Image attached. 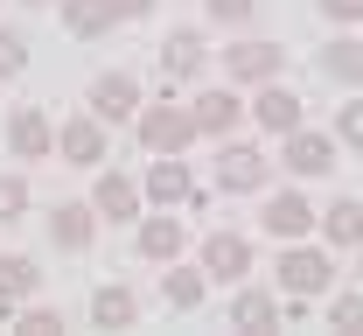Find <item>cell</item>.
<instances>
[{
  "label": "cell",
  "instance_id": "7402d4cb",
  "mask_svg": "<svg viewBox=\"0 0 363 336\" xmlns=\"http://www.w3.org/2000/svg\"><path fill=\"white\" fill-rule=\"evenodd\" d=\"M112 21H119V7H112V0H63V28H70V36H84V43H98Z\"/></svg>",
  "mask_w": 363,
  "mask_h": 336
},
{
  "label": "cell",
  "instance_id": "277c9868",
  "mask_svg": "<svg viewBox=\"0 0 363 336\" xmlns=\"http://www.w3.org/2000/svg\"><path fill=\"white\" fill-rule=\"evenodd\" d=\"M266 147H245V141H230L224 154H217V190H230V196H252V190H266Z\"/></svg>",
  "mask_w": 363,
  "mask_h": 336
},
{
  "label": "cell",
  "instance_id": "2e32d148",
  "mask_svg": "<svg viewBox=\"0 0 363 336\" xmlns=\"http://www.w3.org/2000/svg\"><path fill=\"white\" fill-rule=\"evenodd\" d=\"M49 239L63 245V252H84V245L98 239V210H91V203H56V210H49Z\"/></svg>",
  "mask_w": 363,
  "mask_h": 336
},
{
  "label": "cell",
  "instance_id": "52a82bcc",
  "mask_svg": "<svg viewBox=\"0 0 363 336\" xmlns=\"http://www.w3.org/2000/svg\"><path fill=\"white\" fill-rule=\"evenodd\" d=\"M7 147H14V161H43L56 147V126L43 119V105H14L7 112Z\"/></svg>",
  "mask_w": 363,
  "mask_h": 336
},
{
  "label": "cell",
  "instance_id": "603a6c76",
  "mask_svg": "<svg viewBox=\"0 0 363 336\" xmlns=\"http://www.w3.org/2000/svg\"><path fill=\"white\" fill-rule=\"evenodd\" d=\"M43 288V273H35V259L28 252H0V308H14L21 294Z\"/></svg>",
  "mask_w": 363,
  "mask_h": 336
},
{
  "label": "cell",
  "instance_id": "f546056e",
  "mask_svg": "<svg viewBox=\"0 0 363 336\" xmlns=\"http://www.w3.org/2000/svg\"><path fill=\"white\" fill-rule=\"evenodd\" d=\"M252 7H259V0H210V21L238 28V21H252Z\"/></svg>",
  "mask_w": 363,
  "mask_h": 336
},
{
  "label": "cell",
  "instance_id": "8fae6325",
  "mask_svg": "<svg viewBox=\"0 0 363 336\" xmlns=\"http://www.w3.org/2000/svg\"><path fill=\"white\" fill-rule=\"evenodd\" d=\"M315 217H321V210H315L301 190H272V196H266V232H272V239H308V232H315Z\"/></svg>",
  "mask_w": 363,
  "mask_h": 336
},
{
  "label": "cell",
  "instance_id": "9c48e42d",
  "mask_svg": "<svg viewBox=\"0 0 363 336\" xmlns=\"http://www.w3.org/2000/svg\"><path fill=\"white\" fill-rule=\"evenodd\" d=\"M203 273L210 281H245L252 273V239L245 232H210L203 239Z\"/></svg>",
  "mask_w": 363,
  "mask_h": 336
},
{
  "label": "cell",
  "instance_id": "4dcf8cb0",
  "mask_svg": "<svg viewBox=\"0 0 363 336\" xmlns=\"http://www.w3.org/2000/svg\"><path fill=\"white\" fill-rule=\"evenodd\" d=\"M328 21H363V0H315Z\"/></svg>",
  "mask_w": 363,
  "mask_h": 336
},
{
  "label": "cell",
  "instance_id": "7a4b0ae2",
  "mask_svg": "<svg viewBox=\"0 0 363 336\" xmlns=\"http://www.w3.org/2000/svg\"><path fill=\"white\" fill-rule=\"evenodd\" d=\"M133 134H140V147L147 154H182V147L196 141V119H189V105H140L133 112Z\"/></svg>",
  "mask_w": 363,
  "mask_h": 336
},
{
  "label": "cell",
  "instance_id": "cb8c5ba5",
  "mask_svg": "<svg viewBox=\"0 0 363 336\" xmlns=\"http://www.w3.org/2000/svg\"><path fill=\"white\" fill-rule=\"evenodd\" d=\"M161 294H168V308H196V301L210 294V273H203V266H175V273L161 281Z\"/></svg>",
  "mask_w": 363,
  "mask_h": 336
},
{
  "label": "cell",
  "instance_id": "6da1fadb",
  "mask_svg": "<svg viewBox=\"0 0 363 336\" xmlns=\"http://www.w3.org/2000/svg\"><path fill=\"white\" fill-rule=\"evenodd\" d=\"M328 281H335V259H328V245L286 239V252H279V288L301 294V301H321V294H328Z\"/></svg>",
  "mask_w": 363,
  "mask_h": 336
},
{
  "label": "cell",
  "instance_id": "5bb4252c",
  "mask_svg": "<svg viewBox=\"0 0 363 336\" xmlns=\"http://www.w3.org/2000/svg\"><path fill=\"white\" fill-rule=\"evenodd\" d=\"M189 190H196V175H189V161H182V154H154V161H147L140 196H154V203H189Z\"/></svg>",
  "mask_w": 363,
  "mask_h": 336
},
{
  "label": "cell",
  "instance_id": "30bf717a",
  "mask_svg": "<svg viewBox=\"0 0 363 336\" xmlns=\"http://www.w3.org/2000/svg\"><path fill=\"white\" fill-rule=\"evenodd\" d=\"M56 154H63L70 168H98V161H105V119H98V112H77V119L56 134Z\"/></svg>",
  "mask_w": 363,
  "mask_h": 336
},
{
  "label": "cell",
  "instance_id": "1f68e13d",
  "mask_svg": "<svg viewBox=\"0 0 363 336\" xmlns=\"http://www.w3.org/2000/svg\"><path fill=\"white\" fill-rule=\"evenodd\" d=\"M119 7V21H140V14H154V0H112Z\"/></svg>",
  "mask_w": 363,
  "mask_h": 336
},
{
  "label": "cell",
  "instance_id": "ba28073f",
  "mask_svg": "<svg viewBox=\"0 0 363 336\" xmlns=\"http://www.w3.org/2000/svg\"><path fill=\"white\" fill-rule=\"evenodd\" d=\"M91 210H98V224H133L140 217V183L119 175V168H105L98 190H91Z\"/></svg>",
  "mask_w": 363,
  "mask_h": 336
},
{
  "label": "cell",
  "instance_id": "5b68a950",
  "mask_svg": "<svg viewBox=\"0 0 363 336\" xmlns=\"http://www.w3.org/2000/svg\"><path fill=\"white\" fill-rule=\"evenodd\" d=\"M224 70L238 85H272L279 70H286V49L279 43H230L224 49Z\"/></svg>",
  "mask_w": 363,
  "mask_h": 336
},
{
  "label": "cell",
  "instance_id": "4fadbf2b",
  "mask_svg": "<svg viewBox=\"0 0 363 336\" xmlns=\"http://www.w3.org/2000/svg\"><path fill=\"white\" fill-rule=\"evenodd\" d=\"M203 63H210L203 28H175V36L161 43V77H168V85H182V77H203Z\"/></svg>",
  "mask_w": 363,
  "mask_h": 336
},
{
  "label": "cell",
  "instance_id": "d6a6232c",
  "mask_svg": "<svg viewBox=\"0 0 363 336\" xmlns=\"http://www.w3.org/2000/svg\"><path fill=\"white\" fill-rule=\"evenodd\" d=\"M21 7H49V0H21Z\"/></svg>",
  "mask_w": 363,
  "mask_h": 336
},
{
  "label": "cell",
  "instance_id": "44dd1931",
  "mask_svg": "<svg viewBox=\"0 0 363 336\" xmlns=\"http://www.w3.org/2000/svg\"><path fill=\"white\" fill-rule=\"evenodd\" d=\"M133 245H140V259H154V266H168V259L182 252V224H175V217H140Z\"/></svg>",
  "mask_w": 363,
  "mask_h": 336
},
{
  "label": "cell",
  "instance_id": "7c38bea8",
  "mask_svg": "<svg viewBox=\"0 0 363 336\" xmlns=\"http://www.w3.org/2000/svg\"><path fill=\"white\" fill-rule=\"evenodd\" d=\"M91 112H98V119H133V112H140V77H133V70L91 77Z\"/></svg>",
  "mask_w": 363,
  "mask_h": 336
},
{
  "label": "cell",
  "instance_id": "484cf974",
  "mask_svg": "<svg viewBox=\"0 0 363 336\" xmlns=\"http://www.w3.org/2000/svg\"><path fill=\"white\" fill-rule=\"evenodd\" d=\"M21 70H28V36L0 28V77H21Z\"/></svg>",
  "mask_w": 363,
  "mask_h": 336
},
{
  "label": "cell",
  "instance_id": "4316f807",
  "mask_svg": "<svg viewBox=\"0 0 363 336\" xmlns=\"http://www.w3.org/2000/svg\"><path fill=\"white\" fill-rule=\"evenodd\" d=\"M14 217H28V183L21 175H0V224H14Z\"/></svg>",
  "mask_w": 363,
  "mask_h": 336
},
{
  "label": "cell",
  "instance_id": "d6986e66",
  "mask_svg": "<svg viewBox=\"0 0 363 336\" xmlns=\"http://www.w3.org/2000/svg\"><path fill=\"white\" fill-rule=\"evenodd\" d=\"M230 323H238V330H279V294L272 288H238Z\"/></svg>",
  "mask_w": 363,
  "mask_h": 336
},
{
  "label": "cell",
  "instance_id": "e0dca14e",
  "mask_svg": "<svg viewBox=\"0 0 363 336\" xmlns=\"http://www.w3.org/2000/svg\"><path fill=\"white\" fill-rule=\"evenodd\" d=\"M315 70H321V77H335V85H350V92H357V85H363V43H357V36H335V43H321Z\"/></svg>",
  "mask_w": 363,
  "mask_h": 336
},
{
  "label": "cell",
  "instance_id": "8992f818",
  "mask_svg": "<svg viewBox=\"0 0 363 336\" xmlns=\"http://www.w3.org/2000/svg\"><path fill=\"white\" fill-rule=\"evenodd\" d=\"M189 119H196V134H210V141H224L230 126L245 119V105H238V92H224V85H203V92L189 98Z\"/></svg>",
  "mask_w": 363,
  "mask_h": 336
},
{
  "label": "cell",
  "instance_id": "3957f363",
  "mask_svg": "<svg viewBox=\"0 0 363 336\" xmlns=\"http://www.w3.org/2000/svg\"><path fill=\"white\" fill-rule=\"evenodd\" d=\"M279 168L301 175V183H308V175H328V168H335V134H315V126L301 119L294 134H279Z\"/></svg>",
  "mask_w": 363,
  "mask_h": 336
},
{
  "label": "cell",
  "instance_id": "ffe728a7",
  "mask_svg": "<svg viewBox=\"0 0 363 336\" xmlns=\"http://www.w3.org/2000/svg\"><path fill=\"white\" fill-rule=\"evenodd\" d=\"M315 224H321V239H328V245H363V203H357V196H335Z\"/></svg>",
  "mask_w": 363,
  "mask_h": 336
},
{
  "label": "cell",
  "instance_id": "d4e9b609",
  "mask_svg": "<svg viewBox=\"0 0 363 336\" xmlns=\"http://www.w3.org/2000/svg\"><path fill=\"white\" fill-rule=\"evenodd\" d=\"M335 147H357V154H363V98L335 105Z\"/></svg>",
  "mask_w": 363,
  "mask_h": 336
},
{
  "label": "cell",
  "instance_id": "836d02e7",
  "mask_svg": "<svg viewBox=\"0 0 363 336\" xmlns=\"http://www.w3.org/2000/svg\"><path fill=\"white\" fill-rule=\"evenodd\" d=\"M357 252H363V245H357ZM357 281H363V259H357Z\"/></svg>",
  "mask_w": 363,
  "mask_h": 336
},
{
  "label": "cell",
  "instance_id": "83f0119b",
  "mask_svg": "<svg viewBox=\"0 0 363 336\" xmlns=\"http://www.w3.org/2000/svg\"><path fill=\"white\" fill-rule=\"evenodd\" d=\"M14 330H21V336H63V315H56V308H21Z\"/></svg>",
  "mask_w": 363,
  "mask_h": 336
},
{
  "label": "cell",
  "instance_id": "ac0fdd59",
  "mask_svg": "<svg viewBox=\"0 0 363 336\" xmlns=\"http://www.w3.org/2000/svg\"><path fill=\"white\" fill-rule=\"evenodd\" d=\"M91 323H98V330H133L140 323V294L133 288H98L91 294Z\"/></svg>",
  "mask_w": 363,
  "mask_h": 336
},
{
  "label": "cell",
  "instance_id": "f1b7e54d",
  "mask_svg": "<svg viewBox=\"0 0 363 336\" xmlns=\"http://www.w3.org/2000/svg\"><path fill=\"white\" fill-rule=\"evenodd\" d=\"M328 330H363V294H335L328 301Z\"/></svg>",
  "mask_w": 363,
  "mask_h": 336
},
{
  "label": "cell",
  "instance_id": "9a60e30c",
  "mask_svg": "<svg viewBox=\"0 0 363 336\" xmlns=\"http://www.w3.org/2000/svg\"><path fill=\"white\" fill-rule=\"evenodd\" d=\"M245 112H252L266 134H294V126H301V92H286V85H259V98H252Z\"/></svg>",
  "mask_w": 363,
  "mask_h": 336
}]
</instances>
